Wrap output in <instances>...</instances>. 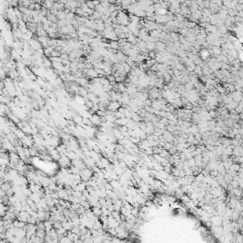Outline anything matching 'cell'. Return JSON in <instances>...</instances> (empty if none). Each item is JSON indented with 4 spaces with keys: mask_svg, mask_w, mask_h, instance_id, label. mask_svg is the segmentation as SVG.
<instances>
[{
    "mask_svg": "<svg viewBox=\"0 0 243 243\" xmlns=\"http://www.w3.org/2000/svg\"><path fill=\"white\" fill-rule=\"evenodd\" d=\"M34 3H41V1H43V0H32Z\"/></svg>",
    "mask_w": 243,
    "mask_h": 243,
    "instance_id": "6da1fadb",
    "label": "cell"
},
{
    "mask_svg": "<svg viewBox=\"0 0 243 243\" xmlns=\"http://www.w3.org/2000/svg\"><path fill=\"white\" fill-rule=\"evenodd\" d=\"M177 1H178L179 3H184L186 0H177Z\"/></svg>",
    "mask_w": 243,
    "mask_h": 243,
    "instance_id": "7a4b0ae2",
    "label": "cell"
}]
</instances>
